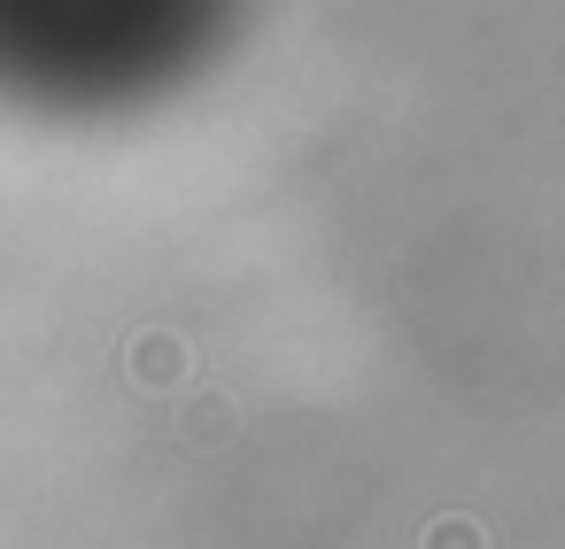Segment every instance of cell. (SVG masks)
<instances>
[{
  "mask_svg": "<svg viewBox=\"0 0 565 549\" xmlns=\"http://www.w3.org/2000/svg\"><path fill=\"white\" fill-rule=\"evenodd\" d=\"M418 549H488V534H480L472 518H434Z\"/></svg>",
  "mask_w": 565,
  "mask_h": 549,
  "instance_id": "cell-1",
  "label": "cell"
}]
</instances>
